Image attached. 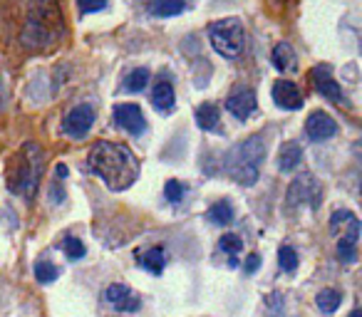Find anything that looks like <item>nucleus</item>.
Here are the masks:
<instances>
[{"label": "nucleus", "mask_w": 362, "mask_h": 317, "mask_svg": "<svg viewBox=\"0 0 362 317\" xmlns=\"http://www.w3.org/2000/svg\"><path fill=\"white\" fill-rule=\"evenodd\" d=\"M87 167L107 184L110 191H127L139 179V159L134 151L115 141H97L87 156Z\"/></svg>", "instance_id": "1"}, {"label": "nucleus", "mask_w": 362, "mask_h": 317, "mask_svg": "<svg viewBox=\"0 0 362 317\" xmlns=\"http://www.w3.org/2000/svg\"><path fill=\"white\" fill-rule=\"evenodd\" d=\"M65 35L62 28L60 11L52 0H35L28 13L25 28H23L21 42L28 50H47V47L57 45L60 37Z\"/></svg>", "instance_id": "2"}, {"label": "nucleus", "mask_w": 362, "mask_h": 317, "mask_svg": "<svg viewBox=\"0 0 362 317\" xmlns=\"http://www.w3.org/2000/svg\"><path fill=\"white\" fill-rule=\"evenodd\" d=\"M42 167H45V156L42 149L35 141H28L18 149V154H13V159L6 167V181L8 189L18 196L33 198L40 186L42 179Z\"/></svg>", "instance_id": "3"}, {"label": "nucleus", "mask_w": 362, "mask_h": 317, "mask_svg": "<svg viewBox=\"0 0 362 317\" xmlns=\"http://www.w3.org/2000/svg\"><path fill=\"white\" fill-rule=\"evenodd\" d=\"M263 156H266V144L261 136H251L243 144H236L226 156V172L236 179L241 186H253L261 177L258 167H261Z\"/></svg>", "instance_id": "4"}, {"label": "nucleus", "mask_w": 362, "mask_h": 317, "mask_svg": "<svg viewBox=\"0 0 362 317\" xmlns=\"http://www.w3.org/2000/svg\"><path fill=\"white\" fill-rule=\"evenodd\" d=\"M209 40H211L214 50H216L221 57L236 60V57L243 52L246 32H243V25L238 18H223V20H216L211 28H209Z\"/></svg>", "instance_id": "5"}, {"label": "nucleus", "mask_w": 362, "mask_h": 317, "mask_svg": "<svg viewBox=\"0 0 362 317\" xmlns=\"http://www.w3.org/2000/svg\"><path fill=\"white\" fill-rule=\"evenodd\" d=\"M330 231L337 236V256L342 263L357 261V241H360V221L352 211H335L330 216Z\"/></svg>", "instance_id": "6"}, {"label": "nucleus", "mask_w": 362, "mask_h": 317, "mask_svg": "<svg viewBox=\"0 0 362 317\" xmlns=\"http://www.w3.org/2000/svg\"><path fill=\"white\" fill-rule=\"evenodd\" d=\"M320 196H322V189L313 174H300L298 179H293L291 189H288V203H291V206L310 203V206L315 208L317 203H320Z\"/></svg>", "instance_id": "7"}, {"label": "nucleus", "mask_w": 362, "mask_h": 317, "mask_svg": "<svg viewBox=\"0 0 362 317\" xmlns=\"http://www.w3.org/2000/svg\"><path fill=\"white\" fill-rule=\"evenodd\" d=\"M310 80H313V87H315L317 95H322V100H330L332 104H342V90L337 85V80L332 77V70L330 65H317L310 70Z\"/></svg>", "instance_id": "8"}, {"label": "nucleus", "mask_w": 362, "mask_h": 317, "mask_svg": "<svg viewBox=\"0 0 362 317\" xmlns=\"http://www.w3.org/2000/svg\"><path fill=\"white\" fill-rule=\"evenodd\" d=\"M92 124H95V109L90 104H77L62 121V131L72 139H82L92 129Z\"/></svg>", "instance_id": "9"}, {"label": "nucleus", "mask_w": 362, "mask_h": 317, "mask_svg": "<svg viewBox=\"0 0 362 317\" xmlns=\"http://www.w3.org/2000/svg\"><path fill=\"white\" fill-rule=\"evenodd\" d=\"M115 121L119 129L129 131V134L139 136L144 134L146 129V121H144V114L136 104H117L115 107Z\"/></svg>", "instance_id": "10"}, {"label": "nucleus", "mask_w": 362, "mask_h": 317, "mask_svg": "<svg viewBox=\"0 0 362 317\" xmlns=\"http://www.w3.org/2000/svg\"><path fill=\"white\" fill-rule=\"evenodd\" d=\"M105 300L119 312H136L141 307V300L136 297V292L127 285H119V282H115V285L107 287Z\"/></svg>", "instance_id": "11"}, {"label": "nucleus", "mask_w": 362, "mask_h": 317, "mask_svg": "<svg viewBox=\"0 0 362 317\" xmlns=\"http://www.w3.org/2000/svg\"><path fill=\"white\" fill-rule=\"evenodd\" d=\"M256 92L248 90V87H241V90L231 92L226 100V109L231 112L236 119H248V116L256 112Z\"/></svg>", "instance_id": "12"}, {"label": "nucleus", "mask_w": 362, "mask_h": 317, "mask_svg": "<svg viewBox=\"0 0 362 317\" xmlns=\"http://www.w3.org/2000/svg\"><path fill=\"white\" fill-rule=\"evenodd\" d=\"M337 124L327 112H313L305 121V134L310 136L313 141H325L330 136H335Z\"/></svg>", "instance_id": "13"}, {"label": "nucleus", "mask_w": 362, "mask_h": 317, "mask_svg": "<svg viewBox=\"0 0 362 317\" xmlns=\"http://www.w3.org/2000/svg\"><path fill=\"white\" fill-rule=\"evenodd\" d=\"M273 100H276L278 107H283V109H291V112L300 109V107H303L300 90H298L291 80H278L276 85H273Z\"/></svg>", "instance_id": "14"}, {"label": "nucleus", "mask_w": 362, "mask_h": 317, "mask_svg": "<svg viewBox=\"0 0 362 317\" xmlns=\"http://www.w3.org/2000/svg\"><path fill=\"white\" fill-rule=\"evenodd\" d=\"M300 162H303L300 144H296V141H288V144L281 146V151H278V169H281L283 174L298 169V167H300Z\"/></svg>", "instance_id": "15"}, {"label": "nucleus", "mask_w": 362, "mask_h": 317, "mask_svg": "<svg viewBox=\"0 0 362 317\" xmlns=\"http://www.w3.org/2000/svg\"><path fill=\"white\" fill-rule=\"evenodd\" d=\"M174 102H176V95H174L171 82L161 80L159 85L154 87V92H151V104H154L159 112H171L174 109Z\"/></svg>", "instance_id": "16"}, {"label": "nucleus", "mask_w": 362, "mask_h": 317, "mask_svg": "<svg viewBox=\"0 0 362 317\" xmlns=\"http://www.w3.org/2000/svg\"><path fill=\"white\" fill-rule=\"evenodd\" d=\"M271 60L278 72H288L296 67V52H293V47L288 45V42H278V45L273 47Z\"/></svg>", "instance_id": "17"}, {"label": "nucleus", "mask_w": 362, "mask_h": 317, "mask_svg": "<svg viewBox=\"0 0 362 317\" xmlns=\"http://www.w3.org/2000/svg\"><path fill=\"white\" fill-rule=\"evenodd\" d=\"M139 265L146 268L149 273H154V275H161V270H164V265H166L164 248H151V251H146L144 256L139 258Z\"/></svg>", "instance_id": "18"}, {"label": "nucleus", "mask_w": 362, "mask_h": 317, "mask_svg": "<svg viewBox=\"0 0 362 317\" xmlns=\"http://www.w3.org/2000/svg\"><path fill=\"white\" fill-rule=\"evenodd\" d=\"M206 218L216 226H228L233 221V206L223 198V201H216L211 208L206 211Z\"/></svg>", "instance_id": "19"}, {"label": "nucleus", "mask_w": 362, "mask_h": 317, "mask_svg": "<svg viewBox=\"0 0 362 317\" xmlns=\"http://www.w3.org/2000/svg\"><path fill=\"white\" fill-rule=\"evenodd\" d=\"M184 13V0H151V16L171 18Z\"/></svg>", "instance_id": "20"}, {"label": "nucleus", "mask_w": 362, "mask_h": 317, "mask_svg": "<svg viewBox=\"0 0 362 317\" xmlns=\"http://www.w3.org/2000/svg\"><path fill=\"white\" fill-rule=\"evenodd\" d=\"M218 119H221V114H218V107L214 104H202L197 109V121L199 126H202L204 131H211L218 126Z\"/></svg>", "instance_id": "21"}, {"label": "nucleus", "mask_w": 362, "mask_h": 317, "mask_svg": "<svg viewBox=\"0 0 362 317\" xmlns=\"http://www.w3.org/2000/svg\"><path fill=\"white\" fill-rule=\"evenodd\" d=\"M315 302H317V307H320V310L325 312V315H332V312H335L337 307H340L342 295L337 290H332V287H325V290L317 292Z\"/></svg>", "instance_id": "22"}, {"label": "nucleus", "mask_w": 362, "mask_h": 317, "mask_svg": "<svg viewBox=\"0 0 362 317\" xmlns=\"http://www.w3.org/2000/svg\"><path fill=\"white\" fill-rule=\"evenodd\" d=\"M65 179H67V167H65V164H57V167H55V177H52V184H50L52 203H62V201H65V189H62Z\"/></svg>", "instance_id": "23"}, {"label": "nucleus", "mask_w": 362, "mask_h": 317, "mask_svg": "<svg viewBox=\"0 0 362 317\" xmlns=\"http://www.w3.org/2000/svg\"><path fill=\"white\" fill-rule=\"evenodd\" d=\"M146 85H149V70H146V67H136V70H132L124 80V90L132 92V95H134V92H141Z\"/></svg>", "instance_id": "24"}, {"label": "nucleus", "mask_w": 362, "mask_h": 317, "mask_svg": "<svg viewBox=\"0 0 362 317\" xmlns=\"http://www.w3.org/2000/svg\"><path fill=\"white\" fill-rule=\"evenodd\" d=\"M278 263H281V268L286 273H293L298 268V253L296 248L291 246H283L281 251H278Z\"/></svg>", "instance_id": "25"}, {"label": "nucleus", "mask_w": 362, "mask_h": 317, "mask_svg": "<svg viewBox=\"0 0 362 317\" xmlns=\"http://www.w3.org/2000/svg\"><path fill=\"white\" fill-rule=\"evenodd\" d=\"M62 251H65V256L70 258V261H80V258H85V246H82L80 238L67 236L65 241H62Z\"/></svg>", "instance_id": "26"}, {"label": "nucleus", "mask_w": 362, "mask_h": 317, "mask_svg": "<svg viewBox=\"0 0 362 317\" xmlns=\"http://www.w3.org/2000/svg\"><path fill=\"white\" fill-rule=\"evenodd\" d=\"M57 275H60V270H57L52 263H47V261H40L35 265V277L40 282H52V280H57Z\"/></svg>", "instance_id": "27"}, {"label": "nucleus", "mask_w": 362, "mask_h": 317, "mask_svg": "<svg viewBox=\"0 0 362 317\" xmlns=\"http://www.w3.org/2000/svg\"><path fill=\"white\" fill-rule=\"evenodd\" d=\"M218 248L226 253H231V256H236V253L243 251V241L238 236H233V233H226V236L218 241Z\"/></svg>", "instance_id": "28"}, {"label": "nucleus", "mask_w": 362, "mask_h": 317, "mask_svg": "<svg viewBox=\"0 0 362 317\" xmlns=\"http://www.w3.org/2000/svg\"><path fill=\"white\" fill-rule=\"evenodd\" d=\"M164 193H166V198H169L171 203H179L181 198H184V184H179L176 179H169V181H166V186H164Z\"/></svg>", "instance_id": "29"}, {"label": "nucleus", "mask_w": 362, "mask_h": 317, "mask_svg": "<svg viewBox=\"0 0 362 317\" xmlns=\"http://www.w3.org/2000/svg\"><path fill=\"white\" fill-rule=\"evenodd\" d=\"M107 6V0H80V11L82 13H97Z\"/></svg>", "instance_id": "30"}, {"label": "nucleus", "mask_w": 362, "mask_h": 317, "mask_svg": "<svg viewBox=\"0 0 362 317\" xmlns=\"http://www.w3.org/2000/svg\"><path fill=\"white\" fill-rule=\"evenodd\" d=\"M258 265H261V256H256V253H251V256L246 258V263H243V270L251 275V273L258 270Z\"/></svg>", "instance_id": "31"}, {"label": "nucleus", "mask_w": 362, "mask_h": 317, "mask_svg": "<svg viewBox=\"0 0 362 317\" xmlns=\"http://www.w3.org/2000/svg\"><path fill=\"white\" fill-rule=\"evenodd\" d=\"M347 317H362V312H360V310H352V312H350V315H347Z\"/></svg>", "instance_id": "32"}, {"label": "nucleus", "mask_w": 362, "mask_h": 317, "mask_svg": "<svg viewBox=\"0 0 362 317\" xmlns=\"http://www.w3.org/2000/svg\"><path fill=\"white\" fill-rule=\"evenodd\" d=\"M0 85H3V82H0Z\"/></svg>", "instance_id": "33"}]
</instances>
